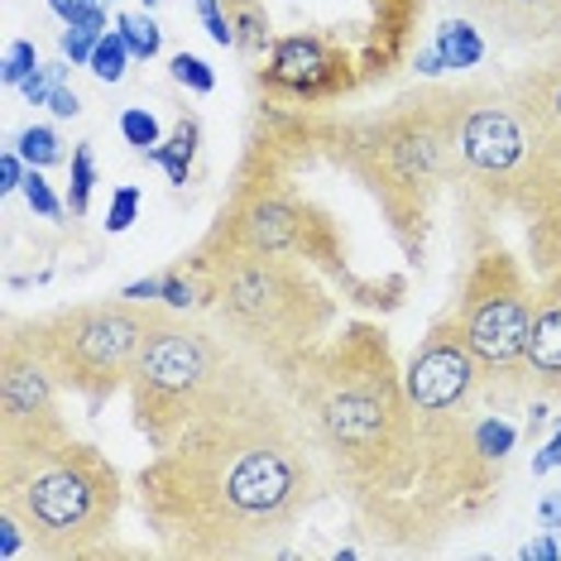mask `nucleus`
Here are the masks:
<instances>
[{"instance_id":"nucleus-15","label":"nucleus","mask_w":561,"mask_h":561,"mask_svg":"<svg viewBox=\"0 0 561 561\" xmlns=\"http://www.w3.org/2000/svg\"><path fill=\"white\" fill-rule=\"evenodd\" d=\"M437 54L446 58V68H476V62L484 58V39H480L476 24L446 20L437 30Z\"/></svg>"},{"instance_id":"nucleus-18","label":"nucleus","mask_w":561,"mask_h":561,"mask_svg":"<svg viewBox=\"0 0 561 561\" xmlns=\"http://www.w3.org/2000/svg\"><path fill=\"white\" fill-rule=\"evenodd\" d=\"M470 442H476V456L484 466H500L508 451H514V442H518V432H514V423H504V417H484V423H476L470 427Z\"/></svg>"},{"instance_id":"nucleus-5","label":"nucleus","mask_w":561,"mask_h":561,"mask_svg":"<svg viewBox=\"0 0 561 561\" xmlns=\"http://www.w3.org/2000/svg\"><path fill=\"white\" fill-rule=\"evenodd\" d=\"M221 317L236 327V341L250 346L264 365L288 375L302 355H312V341L327 327V298L308 284L298 264L284 254H250L236 250L231 264H221Z\"/></svg>"},{"instance_id":"nucleus-23","label":"nucleus","mask_w":561,"mask_h":561,"mask_svg":"<svg viewBox=\"0 0 561 561\" xmlns=\"http://www.w3.org/2000/svg\"><path fill=\"white\" fill-rule=\"evenodd\" d=\"M121 34H125V44H130L135 58H154L159 44H163L159 24L149 20V15H125V20H121Z\"/></svg>"},{"instance_id":"nucleus-6","label":"nucleus","mask_w":561,"mask_h":561,"mask_svg":"<svg viewBox=\"0 0 561 561\" xmlns=\"http://www.w3.org/2000/svg\"><path fill=\"white\" fill-rule=\"evenodd\" d=\"M154 327V312H139V302H92V308L58 312L48 322L24 327L30 346L44 355L54 379L87 399H106L121 385H130L135 360L145 351V336Z\"/></svg>"},{"instance_id":"nucleus-21","label":"nucleus","mask_w":561,"mask_h":561,"mask_svg":"<svg viewBox=\"0 0 561 561\" xmlns=\"http://www.w3.org/2000/svg\"><path fill=\"white\" fill-rule=\"evenodd\" d=\"M92 187H96L92 145H78V154H72V183H68V207H72V216H87V207H92Z\"/></svg>"},{"instance_id":"nucleus-25","label":"nucleus","mask_w":561,"mask_h":561,"mask_svg":"<svg viewBox=\"0 0 561 561\" xmlns=\"http://www.w3.org/2000/svg\"><path fill=\"white\" fill-rule=\"evenodd\" d=\"M44 62L39 54H34V44L30 39H15L5 48V87H24V78H34Z\"/></svg>"},{"instance_id":"nucleus-4","label":"nucleus","mask_w":561,"mask_h":561,"mask_svg":"<svg viewBox=\"0 0 561 561\" xmlns=\"http://www.w3.org/2000/svg\"><path fill=\"white\" fill-rule=\"evenodd\" d=\"M264 360L240 341L211 336L183 317H159L135 360V423L149 442L169 446L187 423L211 413L231 389H240Z\"/></svg>"},{"instance_id":"nucleus-19","label":"nucleus","mask_w":561,"mask_h":561,"mask_svg":"<svg viewBox=\"0 0 561 561\" xmlns=\"http://www.w3.org/2000/svg\"><path fill=\"white\" fill-rule=\"evenodd\" d=\"M15 149H20V159L30 163V169H54V163L62 159V139H58V130H48V125H30V130H20Z\"/></svg>"},{"instance_id":"nucleus-30","label":"nucleus","mask_w":561,"mask_h":561,"mask_svg":"<svg viewBox=\"0 0 561 561\" xmlns=\"http://www.w3.org/2000/svg\"><path fill=\"white\" fill-rule=\"evenodd\" d=\"M24 523L10 514V508H0V561H15L20 552H24Z\"/></svg>"},{"instance_id":"nucleus-17","label":"nucleus","mask_w":561,"mask_h":561,"mask_svg":"<svg viewBox=\"0 0 561 561\" xmlns=\"http://www.w3.org/2000/svg\"><path fill=\"white\" fill-rule=\"evenodd\" d=\"M561 0H490V15L500 10V20H508L523 34H542V24L557 15Z\"/></svg>"},{"instance_id":"nucleus-16","label":"nucleus","mask_w":561,"mask_h":561,"mask_svg":"<svg viewBox=\"0 0 561 561\" xmlns=\"http://www.w3.org/2000/svg\"><path fill=\"white\" fill-rule=\"evenodd\" d=\"M193 149H197V125L183 121V125L173 130L169 145H154V149H149V163H159V169L169 173L173 187H183V183H187V163H193Z\"/></svg>"},{"instance_id":"nucleus-27","label":"nucleus","mask_w":561,"mask_h":561,"mask_svg":"<svg viewBox=\"0 0 561 561\" xmlns=\"http://www.w3.org/2000/svg\"><path fill=\"white\" fill-rule=\"evenodd\" d=\"M48 5L58 10L68 24H78V30H106V10L96 5V0H48Z\"/></svg>"},{"instance_id":"nucleus-39","label":"nucleus","mask_w":561,"mask_h":561,"mask_svg":"<svg viewBox=\"0 0 561 561\" xmlns=\"http://www.w3.org/2000/svg\"><path fill=\"white\" fill-rule=\"evenodd\" d=\"M417 72H423V78H437V72H446V58L437 54V44H432L427 54H417Z\"/></svg>"},{"instance_id":"nucleus-12","label":"nucleus","mask_w":561,"mask_h":561,"mask_svg":"<svg viewBox=\"0 0 561 561\" xmlns=\"http://www.w3.org/2000/svg\"><path fill=\"white\" fill-rule=\"evenodd\" d=\"M302 236V221L288 202L278 197H260L250 202L245 211L236 216V250H250V254H288Z\"/></svg>"},{"instance_id":"nucleus-40","label":"nucleus","mask_w":561,"mask_h":561,"mask_svg":"<svg viewBox=\"0 0 561 561\" xmlns=\"http://www.w3.org/2000/svg\"><path fill=\"white\" fill-rule=\"evenodd\" d=\"M523 557H528V561H557V557H561V547H557V542H547V538H538V542L523 547Z\"/></svg>"},{"instance_id":"nucleus-24","label":"nucleus","mask_w":561,"mask_h":561,"mask_svg":"<svg viewBox=\"0 0 561 561\" xmlns=\"http://www.w3.org/2000/svg\"><path fill=\"white\" fill-rule=\"evenodd\" d=\"M20 193H24V202H30V207H34V211H39V216H44V221H58V216H62V207H58L54 187H48V178H44V169H30V173H24V187H20Z\"/></svg>"},{"instance_id":"nucleus-35","label":"nucleus","mask_w":561,"mask_h":561,"mask_svg":"<svg viewBox=\"0 0 561 561\" xmlns=\"http://www.w3.org/2000/svg\"><path fill=\"white\" fill-rule=\"evenodd\" d=\"M48 106H54V116L68 121V116H78V111H82V96H78V92H68V87H54Z\"/></svg>"},{"instance_id":"nucleus-1","label":"nucleus","mask_w":561,"mask_h":561,"mask_svg":"<svg viewBox=\"0 0 561 561\" xmlns=\"http://www.w3.org/2000/svg\"><path fill=\"white\" fill-rule=\"evenodd\" d=\"M317 437L288 375L260 365L187 423L139 476L145 514L173 552L245 557L288 533L317 494Z\"/></svg>"},{"instance_id":"nucleus-7","label":"nucleus","mask_w":561,"mask_h":561,"mask_svg":"<svg viewBox=\"0 0 561 561\" xmlns=\"http://www.w3.org/2000/svg\"><path fill=\"white\" fill-rule=\"evenodd\" d=\"M456 327H461L466 346L476 351L484 369H508L523 360L533 327V298L504 254H490V260L476 264Z\"/></svg>"},{"instance_id":"nucleus-37","label":"nucleus","mask_w":561,"mask_h":561,"mask_svg":"<svg viewBox=\"0 0 561 561\" xmlns=\"http://www.w3.org/2000/svg\"><path fill=\"white\" fill-rule=\"evenodd\" d=\"M557 466H561V432L542 446L538 456H533V476H547V470H557Z\"/></svg>"},{"instance_id":"nucleus-33","label":"nucleus","mask_w":561,"mask_h":561,"mask_svg":"<svg viewBox=\"0 0 561 561\" xmlns=\"http://www.w3.org/2000/svg\"><path fill=\"white\" fill-rule=\"evenodd\" d=\"M24 159H20V149H10V154H0V187H5V193H20L24 187Z\"/></svg>"},{"instance_id":"nucleus-22","label":"nucleus","mask_w":561,"mask_h":561,"mask_svg":"<svg viewBox=\"0 0 561 561\" xmlns=\"http://www.w3.org/2000/svg\"><path fill=\"white\" fill-rule=\"evenodd\" d=\"M121 135H125V145H135L139 154H149V149L159 145V116L145 111V106H125L121 111Z\"/></svg>"},{"instance_id":"nucleus-31","label":"nucleus","mask_w":561,"mask_h":561,"mask_svg":"<svg viewBox=\"0 0 561 561\" xmlns=\"http://www.w3.org/2000/svg\"><path fill=\"white\" fill-rule=\"evenodd\" d=\"M163 302H169L173 312H187V308H197V288L187 284L183 274H169L163 278Z\"/></svg>"},{"instance_id":"nucleus-2","label":"nucleus","mask_w":561,"mask_h":561,"mask_svg":"<svg viewBox=\"0 0 561 561\" xmlns=\"http://www.w3.org/2000/svg\"><path fill=\"white\" fill-rule=\"evenodd\" d=\"M288 385L308 408L322 451L355 480L389 484L417 461V413L379 336L355 331L346 346L302 355L288 369Z\"/></svg>"},{"instance_id":"nucleus-29","label":"nucleus","mask_w":561,"mask_h":561,"mask_svg":"<svg viewBox=\"0 0 561 561\" xmlns=\"http://www.w3.org/2000/svg\"><path fill=\"white\" fill-rule=\"evenodd\" d=\"M96 44H101V34H96V30H78V24H68V34H62V58H72V62H92Z\"/></svg>"},{"instance_id":"nucleus-36","label":"nucleus","mask_w":561,"mask_h":561,"mask_svg":"<svg viewBox=\"0 0 561 561\" xmlns=\"http://www.w3.org/2000/svg\"><path fill=\"white\" fill-rule=\"evenodd\" d=\"M538 518H542V528H547V533H561V490L542 494V504H538Z\"/></svg>"},{"instance_id":"nucleus-8","label":"nucleus","mask_w":561,"mask_h":561,"mask_svg":"<svg viewBox=\"0 0 561 561\" xmlns=\"http://www.w3.org/2000/svg\"><path fill=\"white\" fill-rule=\"evenodd\" d=\"M58 379L44 365V355L30 346L24 331H10L5 369H0V446L39 442L54 432H68L58 417Z\"/></svg>"},{"instance_id":"nucleus-11","label":"nucleus","mask_w":561,"mask_h":561,"mask_svg":"<svg viewBox=\"0 0 561 561\" xmlns=\"http://www.w3.org/2000/svg\"><path fill=\"white\" fill-rule=\"evenodd\" d=\"M442 149H446V135L427 116L393 125L385 139L389 173L399 178V183H427V178L442 173Z\"/></svg>"},{"instance_id":"nucleus-3","label":"nucleus","mask_w":561,"mask_h":561,"mask_svg":"<svg viewBox=\"0 0 561 561\" xmlns=\"http://www.w3.org/2000/svg\"><path fill=\"white\" fill-rule=\"evenodd\" d=\"M0 500L30 528V552L92 557L116 523L121 480L68 432L0 446Z\"/></svg>"},{"instance_id":"nucleus-32","label":"nucleus","mask_w":561,"mask_h":561,"mask_svg":"<svg viewBox=\"0 0 561 561\" xmlns=\"http://www.w3.org/2000/svg\"><path fill=\"white\" fill-rule=\"evenodd\" d=\"M202 24H207V34L221 48H231L236 44V24L226 20V15H216V0H202Z\"/></svg>"},{"instance_id":"nucleus-38","label":"nucleus","mask_w":561,"mask_h":561,"mask_svg":"<svg viewBox=\"0 0 561 561\" xmlns=\"http://www.w3.org/2000/svg\"><path fill=\"white\" fill-rule=\"evenodd\" d=\"M542 116H547V121H552L557 130H561V78H557L552 87H547V96H542Z\"/></svg>"},{"instance_id":"nucleus-13","label":"nucleus","mask_w":561,"mask_h":561,"mask_svg":"<svg viewBox=\"0 0 561 561\" xmlns=\"http://www.w3.org/2000/svg\"><path fill=\"white\" fill-rule=\"evenodd\" d=\"M523 365L542 379V385H561V278L542 288L538 308H533V327H528V351Z\"/></svg>"},{"instance_id":"nucleus-10","label":"nucleus","mask_w":561,"mask_h":561,"mask_svg":"<svg viewBox=\"0 0 561 561\" xmlns=\"http://www.w3.org/2000/svg\"><path fill=\"white\" fill-rule=\"evenodd\" d=\"M456 149L476 173L504 178L514 173L523 154H528V139H523V125L508 116L504 106H476L461 116V130H456Z\"/></svg>"},{"instance_id":"nucleus-9","label":"nucleus","mask_w":561,"mask_h":561,"mask_svg":"<svg viewBox=\"0 0 561 561\" xmlns=\"http://www.w3.org/2000/svg\"><path fill=\"white\" fill-rule=\"evenodd\" d=\"M480 360L466 346L461 327L446 322L423 341V351L408 360L403 369V393L413 403V413L423 417H461L466 399L480 385Z\"/></svg>"},{"instance_id":"nucleus-34","label":"nucleus","mask_w":561,"mask_h":561,"mask_svg":"<svg viewBox=\"0 0 561 561\" xmlns=\"http://www.w3.org/2000/svg\"><path fill=\"white\" fill-rule=\"evenodd\" d=\"M121 298H130V302H159L163 298V278H139V284H130V288H121Z\"/></svg>"},{"instance_id":"nucleus-20","label":"nucleus","mask_w":561,"mask_h":561,"mask_svg":"<svg viewBox=\"0 0 561 561\" xmlns=\"http://www.w3.org/2000/svg\"><path fill=\"white\" fill-rule=\"evenodd\" d=\"M130 58H135L130 44H125V34L116 30V34H101V44H96V54H92L87 68H92L101 82H121L125 78V62H130Z\"/></svg>"},{"instance_id":"nucleus-14","label":"nucleus","mask_w":561,"mask_h":561,"mask_svg":"<svg viewBox=\"0 0 561 561\" xmlns=\"http://www.w3.org/2000/svg\"><path fill=\"white\" fill-rule=\"evenodd\" d=\"M270 78L278 87H293V92H317V87L331 82V54L317 39H278L274 44V68Z\"/></svg>"},{"instance_id":"nucleus-28","label":"nucleus","mask_w":561,"mask_h":561,"mask_svg":"<svg viewBox=\"0 0 561 561\" xmlns=\"http://www.w3.org/2000/svg\"><path fill=\"white\" fill-rule=\"evenodd\" d=\"M135 211H139V187H116V197H111V211H106V231L111 236H121V231H130L135 226Z\"/></svg>"},{"instance_id":"nucleus-26","label":"nucleus","mask_w":561,"mask_h":561,"mask_svg":"<svg viewBox=\"0 0 561 561\" xmlns=\"http://www.w3.org/2000/svg\"><path fill=\"white\" fill-rule=\"evenodd\" d=\"M173 82H183V87H193L197 96H207L211 87H216V72L197 54H178L173 58Z\"/></svg>"}]
</instances>
